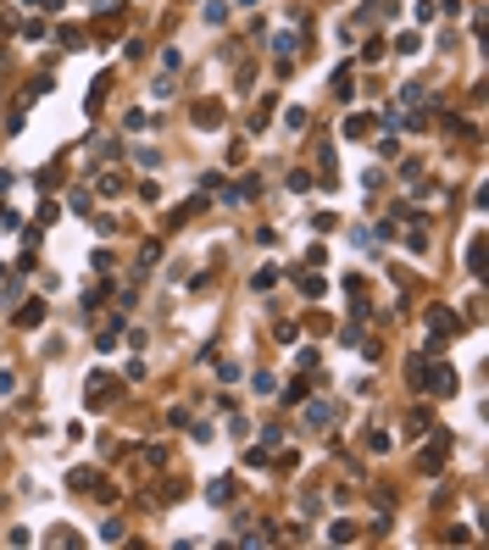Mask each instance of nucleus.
Wrapping results in <instances>:
<instances>
[{
	"mask_svg": "<svg viewBox=\"0 0 489 550\" xmlns=\"http://www.w3.org/2000/svg\"><path fill=\"white\" fill-rule=\"evenodd\" d=\"M445 451H450V434H434V445L417 456V467H422V472H439V467H445Z\"/></svg>",
	"mask_w": 489,
	"mask_h": 550,
	"instance_id": "obj_1",
	"label": "nucleus"
},
{
	"mask_svg": "<svg viewBox=\"0 0 489 550\" xmlns=\"http://www.w3.org/2000/svg\"><path fill=\"white\" fill-rule=\"evenodd\" d=\"M428 328H434V339H445V334H462V317L445 306H428Z\"/></svg>",
	"mask_w": 489,
	"mask_h": 550,
	"instance_id": "obj_2",
	"label": "nucleus"
},
{
	"mask_svg": "<svg viewBox=\"0 0 489 550\" xmlns=\"http://www.w3.org/2000/svg\"><path fill=\"white\" fill-rule=\"evenodd\" d=\"M83 390H89V406H106V400L117 394V378H111V373H89Z\"/></svg>",
	"mask_w": 489,
	"mask_h": 550,
	"instance_id": "obj_3",
	"label": "nucleus"
},
{
	"mask_svg": "<svg viewBox=\"0 0 489 550\" xmlns=\"http://www.w3.org/2000/svg\"><path fill=\"white\" fill-rule=\"evenodd\" d=\"M45 322V301H22L17 306V328H39Z\"/></svg>",
	"mask_w": 489,
	"mask_h": 550,
	"instance_id": "obj_4",
	"label": "nucleus"
},
{
	"mask_svg": "<svg viewBox=\"0 0 489 550\" xmlns=\"http://www.w3.org/2000/svg\"><path fill=\"white\" fill-rule=\"evenodd\" d=\"M428 390L434 394H456V373H450V367H439V373L428 367Z\"/></svg>",
	"mask_w": 489,
	"mask_h": 550,
	"instance_id": "obj_5",
	"label": "nucleus"
},
{
	"mask_svg": "<svg viewBox=\"0 0 489 550\" xmlns=\"http://www.w3.org/2000/svg\"><path fill=\"white\" fill-rule=\"evenodd\" d=\"M378 123L367 117V111H356V117H345V139H361V134H373Z\"/></svg>",
	"mask_w": 489,
	"mask_h": 550,
	"instance_id": "obj_6",
	"label": "nucleus"
},
{
	"mask_svg": "<svg viewBox=\"0 0 489 550\" xmlns=\"http://www.w3.org/2000/svg\"><path fill=\"white\" fill-rule=\"evenodd\" d=\"M206 500H212V506H228V500H234V478H217V483L206 489Z\"/></svg>",
	"mask_w": 489,
	"mask_h": 550,
	"instance_id": "obj_7",
	"label": "nucleus"
},
{
	"mask_svg": "<svg viewBox=\"0 0 489 550\" xmlns=\"http://www.w3.org/2000/svg\"><path fill=\"white\" fill-rule=\"evenodd\" d=\"M217 117H223V106H217V100H200V106H195V123H200V128H212Z\"/></svg>",
	"mask_w": 489,
	"mask_h": 550,
	"instance_id": "obj_8",
	"label": "nucleus"
},
{
	"mask_svg": "<svg viewBox=\"0 0 489 550\" xmlns=\"http://www.w3.org/2000/svg\"><path fill=\"white\" fill-rule=\"evenodd\" d=\"M56 39H62L67 50H78V45H83V28H73V22H62V28H56Z\"/></svg>",
	"mask_w": 489,
	"mask_h": 550,
	"instance_id": "obj_9",
	"label": "nucleus"
},
{
	"mask_svg": "<svg viewBox=\"0 0 489 550\" xmlns=\"http://www.w3.org/2000/svg\"><path fill=\"white\" fill-rule=\"evenodd\" d=\"M467 261H473V273H484V234H473V245H467Z\"/></svg>",
	"mask_w": 489,
	"mask_h": 550,
	"instance_id": "obj_10",
	"label": "nucleus"
},
{
	"mask_svg": "<svg viewBox=\"0 0 489 550\" xmlns=\"http://www.w3.org/2000/svg\"><path fill=\"white\" fill-rule=\"evenodd\" d=\"M395 50H401V56H417V50H422V34H401Z\"/></svg>",
	"mask_w": 489,
	"mask_h": 550,
	"instance_id": "obj_11",
	"label": "nucleus"
},
{
	"mask_svg": "<svg viewBox=\"0 0 489 550\" xmlns=\"http://www.w3.org/2000/svg\"><path fill=\"white\" fill-rule=\"evenodd\" d=\"M56 217H62V206H56V200H50V195H45V206H39V228H50V223H56Z\"/></svg>",
	"mask_w": 489,
	"mask_h": 550,
	"instance_id": "obj_12",
	"label": "nucleus"
},
{
	"mask_svg": "<svg viewBox=\"0 0 489 550\" xmlns=\"http://www.w3.org/2000/svg\"><path fill=\"white\" fill-rule=\"evenodd\" d=\"M301 289L306 295H323V273H301Z\"/></svg>",
	"mask_w": 489,
	"mask_h": 550,
	"instance_id": "obj_13",
	"label": "nucleus"
},
{
	"mask_svg": "<svg viewBox=\"0 0 489 550\" xmlns=\"http://www.w3.org/2000/svg\"><path fill=\"white\" fill-rule=\"evenodd\" d=\"M356 539V523H333V545H350Z\"/></svg>",
	"mask_w": 489,
	"mask_h": 550,
	"instance_id": "obj_14",
	"label": "nucleus"
},
{
	"mask_svg": "<svg viewBox=\"0 0 489 550\" xmlns=\"http://www.w3.org/2000/svg\"><path fill=\"white\" fill-rule=\"evenodd\" d=\"M406 434H428V411H411V417H406Z\"/></svg>",
	"mask_w": 489,
	"mask_h": 550,
	"instance_id": "obj_15",
	"label": "nucleus"
},
{
	"mask_svg": "<svg viewBox=\"0 0 489 550\" xmlns=\"http://www.w3.org/2000/svg\"><path fill=\"white\" fill-rule=\"evenodd\" d=\"M312 223H317V234H333V228H339V217H333V212H317Z\"/></svg>",
	"mask_w": 489,
	"mask_h": 550,
	"instance_id": "obj_16",
	"label": "nucleus"
},
{
	"mask_svg": "<svg viewBox=\"0 0 489 550\" xmlns=\"http://www.w3.org/2000/svg\"><path fill=\"white\" fill-rule=\"evenodd\" d=\"M0 228H6V234H17V228H22V223H17V212H11V206H0Z\"/></svg>",
	"mask_w": 489,
	"mask_h": 550,
	"instance_id": "obj_17",
	"label": "nucleus"
},
{
	"mask_svg": "<svg viewBox=\"0 0 489 550\" xmlns=\"http://www.w3.org/2000/svg\"><path fill=\"white\" fill-rule=\"evenodd\" d=\"M11 390H17V378H11V373H0V400H6Z\"/></svg>",
	"mask_w": 489,
	"mask_h": 550,
	"instance_id": "obj_18",
	"label": "nucleus"
},
{
	"mask_svg": "<svg viewBox=\"0 0 489 550\" xmlns=\"http://www.w3.org/2000/svg\"><path fill=\"white\" fill-rule=\"evenodd\" d=\"M11 184H17V178H11V172H0V195H11Z\"/></svg>",
	"mask_w": 489,
	"mask_h": 550,
	"instance_id": "obj_19",
	"label": "nucleus"
},
{
	"mask_svg": "<svg viewBox=\"0 0 489 550\" xmlns=\"http://www.w3.org/2000/svg\"><path fill=\"white\" fill-rule=\"evenodd\" d=\"M34 6H39V11H62V0H34Z\"/></svg>",
	"mask_w": 489,
	"mask_h": 550,
	"instance_id": "obj_20",
	"label": "nucleus"
}]
</instances>
